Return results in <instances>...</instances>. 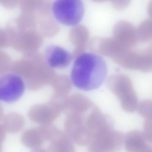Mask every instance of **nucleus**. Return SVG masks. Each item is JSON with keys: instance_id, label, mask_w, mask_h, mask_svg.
<instances>
[{"instance_id": "obj_1", "label": "nucleus", "mask_w": 152, "mask_h": 152, "mask_svg": "<svg viewBox=\"0 0 152 152\" xmlns=\"http://www.w3.org/2000/svg\"><path fill=\"white\" fill-rule=\"evenodd\" d=\"M107 67L104 59L93 53H83L76 58L71 72V80L84 91L99 87L106 77Z\"/></svg>"}, {"instance_id": "obj_2", "label": "nucleus", "mask_w": 152, "mask_h": 152, "mask_svg": "<svg viewBox=\"0 0 152 152\" xmlns=\"http://www.w3.org/2000/svg\"><path fill=\"white\" fill-rule=\"evenodd\" d=\"M107 83L120 99L124 110L132 113L137 110L138 104L137 97L132 82L127 75L122 74L112 75L108 77Z\"/></svg>"}, {"instance_id": "obj_3", "label": "nucleus", "mask_w": 152, "mask_h": 152, "mask_svg": "<svg viewBox=\"0 0 152 152\" xmlns=\"http://www.w3.org/2000/svg\"><path fill=\"white\" fill-rule=\"evenodd\" d=\"M52 10L58 22L66 26H75L82 19L84 9L81 0H55Z\"/></svg>"}, {"instance_id": "obj_4", "label": "nucleus", "mask_w": 152, "mask_h": 152, "mask_svg": "<svg viewBox=\"0 0 152 152\" xmlns=\"http://www.w3.org/2000/svg\"><path fill=\"white\" fill-rule=\"evenodd\" d=\"M24 82L21 77L14 73L4 75L0 78V98L2 101L11 103L18 100L25 90Z\"/></svg>"}, {"instance_id": "obj_5", "label": "nucleus", "mask_w": 152, "mask_h": 152, "mask_svg": "<svg viewBox=\"0 0 152 152\" xmlns=\"http://www.w3.org/2000/svg\"><path fill=\"white\" fill-rule=\"evenodd\" d=\"M115 62L122 67L132 70L148 72L152 70V58L145 51L138 53L131 49L124 51Z\"/></svg>"}, {"instance_id": "obj_6", "label": "nucleus", "mask_w": 152, "mask_h": 152, "mask_svg": "<svg viewBox=\"0 0 152 152\" xmlns=\"http://www.w3.org/2000/svg\"><path fill=\"white\" fill-rule=\"evenodd\" d=\"M113 37L122 46L131 49L137 40L136 29L130 23L125 21L117 23L113 30Z\"/></svg>"}, {"instance_id": "obj_7", "label": "nucleus", "mask_w": 152, "mask_h": 152, "mask_svg": "<svg viewBox=\"0 0 152 152\" xmlns=\"http://www.w3.org/2000/svg\"><path fill=\"white\" fill-rule=\"evenodd\" d=\"M45 56L49 65L56 68L66 67L70 63L73 57L68 51L56 45L48 47L45 51Z\"/></svg>"}, {"instance_id": "obj_8", "label": "nucleus", "mask_w": 152, "mask_h": 152, "mask_svg": "<svg viewBox=\"0 0 152 152\" xmlns=\"http://www.w3.org/2000/svg\"><path fill=\"white\" fill-rule=\"evenodd\" d=\"M124 141L125 147L129 152H152V146L148 144L142 132L138 130H133L127 132Z\"/></svg>"}, {"instance_id": "obj_9", "label": "nucleus", "mask_w": 152, "mask_h": 152, "mask_svg": "<svg viewBox=\"0 0 152 152\" xmlns=\"http://www.w3.org/2000/svg\"><path fill=\"white\" fill-rule=\"evenodd\" d=\"M69 37L75 47L72 55L76 58L84 53L86 50L89 37L88 31L84 26H75L70 31Z\"/></svg>"}, {"instance_id": "obj_10", "label": "nucleus", "mask_w": 152, "mask_h": 152, "mask_svg": "<svg viewBox=\"0 0 152 152\" xmlns=\"http://www.w3.org/2000/svg\"><path fill=\"white\" fill-rule=\"evenodd\" d=\"M137 40L145 42L152 39V18L144 20L136 29Z\"/></svg>"}, {"instance_id": "obj_11", "label": "nucleus", "mask_w": 152, "mask_h": 152, "mask_svg": "<svg viewBox=\"0 0 152 152\" xmlns=\"http://www.w3.org/2000/svg\"><path fill=\"white\" fill-rule=\"evenodd\" d=\"M137 110L138 114L145 118L152 117V99L141 101L138 104Z\"/></svg>"}, {"instance_id": "obj_12", "label": "nucleus", "mask_w": 152, "mask_h": 152, "mask_svg": "<svg viewBox=\"0 0 152 152\" xmlns=\"http://www.w3.org/2000/svg\"><path fill=\"white\" fill-rule=\"evenodd\" d=\"M142 133L146 141L152 144V117L145 118Z\"/></svg>"}, {"instance_id": "obj_13", "label": "nucleus", "mask_w": 152, "mask_h": 152, "mask_svg": "<svg viewBox=\"0 0 152 152\" xmlns=\"http://www.w3.org/2000/svg\"><path fill=\"white\" fill-rule=\"evenodd\" d=\"M110 1L115 8L118 10H121L129 5L130 0H111Z\"/></svg>"}, {"instance_id": "obj_14", "label": "nucleus", "mask_w": 152, "mask_h": 152, "mask_svg": "<svg viewBox=\"0 0 152 152\" xmlns=\"http://www.w3.org/2000/svg\"><path fill=\"white\" fill-rule=\"evenodd\" d=\"M152 57V46L149 47L146 51Z\"/></svg>"}, {"instance_id": "obj_15", "label": "nucleus", "mask_w": 152, "mask_h": 152, "mask_svg": "<svg viewBox=\"0 0 152 152\" xmlns=\"http://www.w3.org/2000/svg\"><path fill=\"white\" fill-rule=\"evenodd\" d=\"M94 1H95L96 2H102V1H107V0H110V1L111 0H92Z\"/></svg>"}]
</instances>
